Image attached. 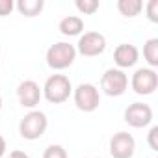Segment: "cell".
<instances>
[{"instance_id":"cell-6","label":"cell","mask_w":158,"mask_h":158,"mask_svg":"<svg viewBox=\"0 0 158 158\" xmlns=\"http://www.w3.org/2000/svg\"><path fill=\"white\" fill-rule=\"evenodd\" d=\"M74 104L80 112H95L101 104V95L99 89L93 84H80L74 89Z\"/></svg>"},{"instance_id":"cell-15","label":"cell","mask_w":158,"mask_h":158,"mask_svg":"<svg viewBox=\"0 0 158 158\" xmlns=\"http://www.w3.org/2000/svg\"><path fill=\"white\" fill-rule=\"evenodd\" d=\"M143 58H145V61L151 67L158 65V39L156 37L145 41V45H143Z\"/></svg>"},{"instance_id":"cell-11","label":"cell","mask_w":158,"mask_h":158,"mask_svg":"<svg viewBox=\"0 0 158 158\" xmlns=\"http://www.w3.org/2000/svg\"><path fill=\"white\" fill-rule=\"evenodd\" d=\"M139 58V52L134 45L130 43H121L117 45V48L114 50V61L115 65L123 71V69H128V67H134L136 61Z\"/></svg>"},{"instance_id":"cell-3","label":"cell","mask_w":158,"mask_h":158,"mask_svg":"<svg viewBox=\"0 0 158 158\" xmlns=\"http://www.w3.org/2000/svg\"><path fill=\"white\" fill-rule=\"evenodd\" d=\"M47 127H48L47 115H45L43 112L32 110V112H28V114L21 119V123H19V134H21L24 139L34 141V139H39V138L45 134Z\"/></svg>"},{"instance_id":"cell-19","label":"cell","mask_w":158,"mask_h":158,"mask_svg":"<svg viewBox=\"0 0 158 158\" xmlns=\"http://www.w3.org/2000/svg\"><path fill=\"white\" fill-rule=\"evenodd\" d=\"M13 8H15L13 0H0V15H2V17L10 15L13 11Z\"/></svg>"},{"instance_id":"cell-2","label":"cell","mask_w":158,"mask_h":158,"mask_svg":"<svg viewBox=\"0 0 158 158\" xmlns=\"http://www.w3.org/2000/svg\"><path fill=\"white\" fill-rule=\"evenodd\" d=\"M76 58V48L74 45L71 43H65V41H60V43H54L48 50H47V63L50 69L54 71H63L67 67L73 65Z\"/></svg>"},{"instance_id":"cell-22","label":"cell","mask_w":158,"mask_h":158,"mask_svg":"<svg viewBox=\"0 0 158 158\" xmlns=\"http://www.w3.org/2000/svg\"><path fill=\"white\" fill-rule=\"evenodd\" d=\"M4 154H6V139L0 136V158H2Z\"/></svg>"},{"instance_id":"cell-8","label":"cell","mask_w":158,"mask_h":158,"mask_svg":"<svg viewBox=\"0 0 158 158\" xmlns=\"http://www.w3.org/2000/svg\"><path fill=\"white\" fill-rule=\"evenodd\" d=\"M136 152V141L128 132H117L110 139L112 158H132Z\"/></svg>"},{"instance_id":"cell-7","label":"cell","mask_w":158,"mask_h":158,"mask_svg":"<svg viewBox=\"0 0 158 158\" xmlns=\"http://www.w3.org/2000/svg\"><path fill=\"white\" fill-rule=\"evenodd\" d=\"M106 48V37L99 32H86L78 39V52L86 58H93L102 54Z\"/></svg>"},{"instance_id":"cell-20","label":"cell","mask_w":158,"mask_h":158,"mask_svg":"<svg viewBox=\"0 0 158 158\" xmlns=\"http://www.w3.org/2000/svg\"><path fill=\"white\" fill-rule=\"evenodd\" d=\"M149 147L152 151H158V127H152L149 130Z\"/></svg>"},{"instance_id":"cell-18","label":"cell","mask_w":158,"mask_h":158,"mask_svg":"<svg viewBox=\"0 0 158 158\" xmlns=\"http://www.w3.org/2000/svg\"><path fill=\"white\" fill-rule=\"evenodd\" d=\"M147 19L151 23H158V0H151L147 4Z\"/></svg>"},{"instance_id":"cell-16","label":"cell","mask_w":158,"mask_h":158,"mask_svg":"<svg viewBox=\"0 0 158 158\" xmlns=\"http://www.w3.org/2000/svg\"><path fill=\"white\" fill-rule=\"evenodd\" d=\"M76 10L84 15H93L99 10V0H76L74 2Z\"/></svg>"},{"instance_id":"cell-5","label":"cell","mask_w":158,"mask_h":158,"mask_svg":"<svg viewBox=\"0 0 158 158\" xmlns=\"http://www.w3.org/2000/svg\"><path fill=\"white\" fill-rule=\"evenodd\" d=\"M130 86L138 95H151L158 88V74L151 67H141L132 74Z\"/></svg>"},{"instance_id":"cell-13","label":"cell","mask_w":158,"mask_h":158,"mask_svg":"<svg viewBox=\"0 0 158 158\" xmlns=\"http://www.w3.org/2000/svg\"><path fill=\"white\" fill-rule=\"evenodd\" d=\"M43 8H45L43 0H19L17 2V10L24 17H35L43 11Z\"/></svg>"},{"instance_id":"cell-14","label":"cell","mask_w":158,"mask_h":158,"mask_svg":"<svg viewBox=\"0 0 158 158\" xmlns=\"http://www.w3.org/2000/svg\"><path fill=\"white\" fill-rule=\"evenodd\" d=\"M117 10L125 17H136L143 10V2H141V0H119V2H117Z\"/></svg>"},{"instance_id":"cell-10","label":"cell","mask_w":158,"mask_h":158,"mask_svg":"<svg viewBox=\"0 0 158 158\" xmlns=\"http://www.w3.org/2000/svg\"><path fill=\"white\" fill-rule=\"evenodd\" d=\"M43 97V91L37 82L34 80H24L17 86V99L23 108H35Z\"/></svg>"},{"instance_id":"cell-21","label":"cell","mask_w":158,"mask_h":158,"mask_svg":"<svg viewBox=\"0 0 158 158\" xmlns=\"http://www.w3.org/2000/svg\"><path fill=\"white\" fill-rule=\"evenodd\" d=\"M8 158H30V156H28L24 151H11Z\"/></svg>"},{"instance_id":"cell-1","label":"cell","mask_w":158,"mask_h":158,"mask_svg":"<svg viewBox=\"0 0 158 158\" xmlns=\"http://www.w3.org/2000/svg\"><path fill=\"white\" fill-rule=\"evenodd\" d=\"M41 91H43V95L48 102L61 104L73 93V86H71V80L65 74H52V76L47 78V82H45Z\"/></svg>"},{"instance_id":"cell-23","label":"cell","mask_w":158,"mask_h":158,"mask_svg":"<svg viewBox=\"0 0 158 158\" xmlns=\"http://www.w3.org/2000/svg\"><path fill=\"white\" fill-rule=\"evenodd\" d=\"M0 110H2V97H0Z\"/></svg>"},{"instance_id":"cell-12","label":"cell","mask_w":158,"mask_h":158,"mask_svg":"<svg viewBox=\"0 0 158 158\" xmlns=\"http://www.w3.org/2000/svg\"><path fill=\"white\" fill-rule=\"evenodd\" d=\"M84 30V21L80 17H76V15H69L65 19L60 21V32L63 35H78Z\"/></svg>"},{"instance_id":"cell-9","label":"cell","mask_w":158,"mask_h":158,"mask_svg":"<svg viewBox=\"0 0 158 158\" xmlns=\"http://www.w3.org/2000/svg\"><path fill=\"white\" fill-rule=\"evenodd\" d=\"M125 121L134 128H143L152 121V110L145 102H134L125 110Z\"/></svg>"},{"instance_id":"cell-17","label":"cell","mask_w":158,"mask_h":158,"mask_svg":"<svg viewBox=\"0 0 158 158\" xmlns=\"http://www.w3.org/2000/svg\"><path fill=\"white\" fill-rule=\"evenodd\" d=\"M43 158H69V156L61 145H48L43 152Z\"/></svg>"},{"instance_id":"cell-4","label":"cell","mask_w":158,"mask_h":158,"mask_svg":"<svg viewBox=\"0 0 158 158\" xmlns=\"http://www.w3.org/2000/svg\"><path fill=\"white\" fill-rule=\"evenodd\" d=\"M128 88V76L121 69H106L101 78V89L108 97H121Z\"/></svg>"}]
</instances>
